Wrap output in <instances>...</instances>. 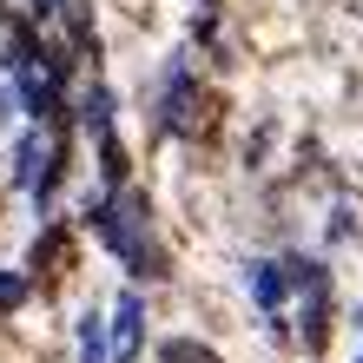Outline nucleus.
<instances>
[{"label": "nucleus", "mask_w": 363, "mask_h": 363, "mask_svg": "<svg viewBox=\"0 0 363 363\" xmlns=\"http://www.w3.org/2000/svg\"><path fill=\"white\" fill-rule=\"evenodd\" d=\"M139 357V297H119L113 311V363H133Z\"/></svg>", "instance_id": "obj_2"}, {"label": "nucleus", "mask_w": 363, "mask_h": 363, "mask_svg": "<svg viewBox=\"0 0 363 363\" xmlns=\"http://www.w3.org/2000/svg\"><path fill=\"white\" fill-rule=\"evenodd\" d=\"M40 7H53V0H40Z\"/></svg>", "instance_id": "obj_3"}, {"label": "nucleus", "mask_w": 363, "mask_h": 363, "mask_svg": "<svg viewBox=\"0 0 363 363\" xmlns=\"http://www.w3.org/2000/svg\"><path fill=\"white\" fill-rule=\"evenodd\" d=\"M47 159H53V139H47V119L27 133V145H20V179H27V191H47Z\"/></svg>", "instance_id": "obj_1"}]
</instances>
